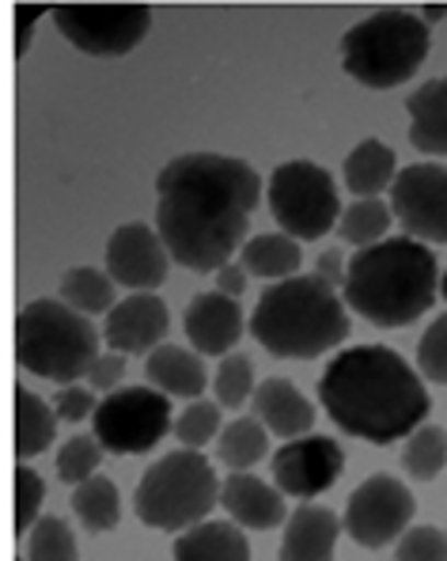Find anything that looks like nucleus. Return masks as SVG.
Returning <instances> with one entry per match:
<instances>
[{"label": "nucleus", "instance_id": "1", "mask_svg": "<svg viewBox=\"0 0 447 561\" xmlns=\"http://www.w3.org/2000/svg\"><path fill=\"white\" fill-rule=\"evenodd\" d=\"M259 197V171L239 156H175L156 179V236L171 262L194 274H217L243 247Z\"/></svg>", "mask_w": 447, "mask_h": 561}, {"label": "nucleus", "instance_id": "2", "mask_svg": "<svg viewBox=\"0 0 447 561\" xmlns=\"http://www.w3.org/2000/svg\"><path fill=\"white\" fill-rule=\"evenodd\" d=\"M319 402L345 436L379 448L405 440L433 410L425 379L391 345H353L337 353L319 379Z\"/></svg>", "mask_w": 447, "mask_h": 561}, {"label": "nucleus", "instance_id": "3", "mask_svg": "<svg viewBox=\"0 0 447 561\" xmlns=\"http://www.w3.org/2000/svg\"><path fill=\"white\" fill-rule=\"evenodd\" d=\"M345 304L371 327H410L440 296V266L410 236L379 239L345 262Z\"/></svg>", "mask_w": 447, "mask_h": 561}, {"label": "nucleus", "instance_id": "4", "mask_svg": "<svg viewBox=\"0 0 447 561\" xmlns=\"http://www.w3.org/2000/svg\"><path fill=\"white\" fill-rule=\"evenodd\" d=\"M251 337L266 353L280 360H314L322 353L337 350L349 337V311L337 288L314 274H296L273 280L259 296L251 319Z\"/></svg>", "mask_w": 447, "mask_h": 561}, {"label": "nucleus", "instance_id": "5", "mask_svg": "<svg viewBox=\"0 0 447 561\" xmlns=\"http://www.w3.org/2000/svg\"><path fill=\"white\" fill-rule=\"evenodd\" d=\"M428 49L433 35L421 15L405 8H383L342 35V65L357 84L387 92L417 77V69L428 61Z\"/></svg>", "mask_w": 447, "mask_h": 561}, {"label": "nucleus", "instance_id": "6", "mask_svg": "<svg viewBox=\"0 0 447 561\" xmlns=\"http://www.w3.org/2000/svg\"><path fill=\"white\" fill-rule=\"evenodd\" d=\"M99 357V330L61 300H31L15 316V360L31 376L77 383Z\"/></svg>", "mask_w": 447, "mask_h": 561}, {"label": "nucleus", "instance_id": "7", "mask_svg": "<svg viewBox=\"0 0 447 561\" xmlns=\"http://www.w3.org/2000/svg\"><path fill=\"white\" fill-rule=\"evenodd\" d=\"M220 505V478L202 451H168L140 474L134 508L137 519L156 531H186V527L209 519Z\"/></svg>", "mask_w": 447, "mask_h": 561}, {"label": "nucleus", "instance_id": "8", "mask_svg": "<svg viewBox=\"0 0 447 561\" xmlns=\"http://www.w3.org/2000/svg\"><path fill=\"white\" fill-rule=\"evenodd\" d=\"M270 213L277 228L296 243H311L334 232L342 217L337 183L326 168L311 160H288L270 179Z\"/></svg>", "mask_w": 447, "mask_h": 561}, {"label": "nucleus", "instance_id": "9", "mask_svg": "<svg viewBox=\"0 0 447 561\" xmlns=\"http://www.w3.org/2000/svg\"><path fill=\"white\" fill-rule=\"evenodd\" d=\"M95 440L114 456H145L171 433V399L156 387H118L91 414Z\"/></svg>", "mask_w": 447, "mask_h": 561}, {"label": "nucleus", "instance_id": "10", "mask_svg": "<svg viewBox=\"0 0 447 561\" xmlns=\"http://www.w3.org/2000/svg\"><path fill=\"white\" fill-rule=\"evenodd\" d=\"M49 12L61 38L91 57H126L152 31L148 4H57Z\"/></svg>", "mask_w": 447, "mask_h": 561}, {"label": "nucleus", "instance_id": "11", "mask_svg": "<svg viewBox=\"0 0 447 561\" xmlns=\"http://www.w3.org/2000/svg\"><path fill=\"white\" fill-rule=\"evenodd\" d=\"M417 501L410 485L394 474H371L349 493V505L342 516V531L364 550H383L399 542V535L410 527Z\"/></svg>", "mask_w": 447, "mask_h": 561}, {"label": "nucleus", "instance_id": "12", "mask_svg": "<svg viewBox=\"0 0 447 561\" xmlns=\"http://www.w3.org/2000/svg\"><path fill=\"white\" fill-rule=\"evenodd\" d=\"M391 217L417 243L447 247V168L410 163L391 183Z\"/></svg>", "mask_w": 447, "mask_h": 561}, {"label": "nucleus", "instance_id": "13", "mask_svg": "<svg viewBox=\"0 0 447 561\" xmlns=\"http://www.w3.org/2000/svg\"><path fill=\"white\" fill-rule=\"evenodd\" d=\"M342 470H345V451L334 436L308 433L280 444L273 451V485L285 497H300V501L319 497V493H326L342 478Z\"/></svg>", "mask_w": 447, "mask_h": 561}, {"label": "nucleus", "instance_id": "14", "mask_svg": "<svg viewBox=\"0 0 447 561\" xmlns=\"http://www.w3.org/2000/svg\"><path fill=\"white\" fill-rule=\"evenodd\" d=\"M171 254L152 225H122L106 239V277L134 293H156L168 280Z\"/></svg>", "mask_w": 447, "mask_h": 561}, {"label": "nucleus", "instance_id": "15", "mask_svg": "<svg viewBox=\"0 0 447 561\" xmlns=\"http://www.w3.org/2000/svg\"><path fill=\"white\" fill-rule=\"evenodd\" d=\"M171 330V311L156 293H134L106 311L103 337L111 353H152Z\"/></svg>", "mask_w": 447, "mask_h": 561}, {"label": "nucleus", "instance_id": "16", "mask_svg": "<svg viewBox=\"0 0 447 561\" xmlns=\"http://www.w3.org/2000/svg\"><path fill=\"white\" fill-rule=\"evenodd\" d=\"M182 327H186V337L197 357H228L239 345V337H243L247 316H243V304L231 300V296L202 293L190 300Z\"/></svg>", "mask_w": 447, "mask_h": 561}, {"label": "nucleus", "instance_id": "17", "mask_svg": "<svg viewBox=\"0 0 447 561\" xmlns=\"http://www.w3.org/2000/svg\"><path fill=\"white\" fill-rule=\"evenodd\" d=\"M220 505L231 516L236 527H251V531H273L277 524L288 519L285 493L277 485L262 482L259 474L236 470L220 482Z\"/></svg>", "mask_w": 447, "mask_h": 561}, {"label": "nucleus", "instance_id": "18", "mask_svg": "<svg viewBox=\"0 0 447 561\" xmlns=\"http://www.w3.org/2000/svg\"><path fill=\"white\" fill-rule=\"evenodd\" d=\"M254 417L266 425V433L280 436V440H296V436H308L314 425V407L300 394V387L293 379H262L251 394Z\"/></svg>", "mask_w": 447, "mask_h": 561}, {"label": "nucleus", "instance_id": "19", "mask_svg": "<svg viewBox=\"0 0 447 561\" xmlns=\"http://www.w3.org/2000/svg\"><path fill=\"white\" fill-rule=\"evenodd\" d=\"M342 519L322 505H300L285 519L277 561H334Z\"/></svg>", "mask_w": 447, "mask_h": 561}, {"label": "nucleus", "instance_id": "20", "mask_svg": "<svg viewBox=\"0 0 447 561\" xmlns=\"http://www.w3.org/2000/svg\"><path fill=\"white\" fill-rule=\"evenodd\" d=\"M145 379L168 399H202V391L209 387L205 360L182 345H156L145 360Z\"/></svg>", "mask_w": 447, "mask_h": 561}, {"label": "nucleus", "instance_id": "21", "mask_svg": "<svg viewBox=\"0 0 447 561\" xmlns=\"http://www.w3.org/2000/svg\"><path fill=\"white\" fill-rule=\"evenodd\" d=\"M175 561H251V542H247L243 527L228 524V519H202V524L179 531Z\"/></svg>", "mask_w": 447, "mask_h": 561}, {"label": "nucleus", "instance_id": "22", "mask_svg": "<svg viewBox=\"0 0 447 561\" xmlns=\"http://www.w3.org/2000/svg\"><path fill=\"white\" fill-rule=\"evenodd\" d=\"M410 145L425 156H447V77L425 80L410 99Z\"/></svg>", "mask_w": 447, "mask_h": 561}, {"label": "nucleus", "instance_id": "23", "mask_svg": "<svg viewBox=\"0 0 447 561\" xmlns=\"http://www.w3.org/2000/svg\"><path fill=\"white\" fill-rule=\"evenodd\" d=\"M342 171H345V186L357 197H379L394 183V175H399V156H394L391 145L368 137L345 156Z\"/></svg>", "mask_w": 447, "mask_h": 561}, {"label": "nucleus", "instance_id": "24", "mask_svg": "<svg viewBox=\"0 0 447 561\" xmlns=\"http://www.w3.org/2000/svg\"><path fill=\"white\" fill-rule=\"evenodd\" d=\"M303 251L296 239H288L285 232H266V236H251L243 243V274L247 277H262V280H285L300 274Z\"/></svg>", "mask_w": 447, "mask_h": 561}, {"label": "nucleus", "instance_id": "25", "mask_svg": "<svg viewBox=\"0 0 447 561\" xmlns=\"http://www.w3.org/2000/svg\"><path fill=\"white\" fill-rule=\"evenodd\" d=\"M57 436V414L43 394L20 387L15 391V451L20 459H35L54 444Z\"/></svg>", "mask_w": 447, "mask_h": 561}, {"label": "nucleus", "instance_id": "26", "mask_svg": "<svg viewBox=\"0 0 447 561\" xmlns=\"http://www.w3.org/2000/svg\"><path fill=\"white\" fill-rule=\"evenodd\" d=\"M72 513L91 535H106L118 527L122 519V497L118 485L103 474H91L88 482L72 485Z\"/></svg>", "mask_w": 447, "mask_h": 561}, {"label": "nucleus", "instance_id": "27", "mask_svg": "<svg viewBox=\"0 0 447 561\" xmlns=\"http://www.w3.org/2000/svg\"><path fill=\"white\" fill-rule=\"evenodd\" d=\"M270 451V433L259 417H236L220 425L217 433V459L228 470H251Z\"/></svg>", "mask_w": 447, "mask_h": 561}, {"label": "nucleus", "instance_id": "28", "mask_svg": "<svg viewBox=\"0 0 447 561\" xmlns=\"http://www.w3.org/2000/svg\"><path fill=\"white\" fill-rule=\"evenodd\" d=\"M391 220L394 217L387 202H379V197H357V202H353L349 209H342V217H337V236L360 251V247H371V243H379V239H387Z\"/></svg>", "mask_w": 447, "mask_h": 561}, {"label": "nucleus", "instance_id": "29", "mask_svg": "<svg viewBox=\"0 0 447 561\" xmlns=\"http://www.w3.org/2000/svg\"><path fill=\"white\" fill-rule=\"evenodd\" d=\"M61 304H69L80 316H99V311L114 308V280L103 274V270L91 266H77L61 277Z\"/></svg>", "mask_w": 447, "mask_h": 561}, {"label": "nucleus", "instance_id": "30", "mask_svg": "<svg viewBox=\"0 0 447 561\" xmlns=\"http://www.w3.org/2000/svg\"><path fill=\"white\" fill-rule=\"evenodd\" d=\"M402 467L405 474H413L417 482H433L447 467V428L440 425H421L405 436L402 448Z\"/></svg>", "mask_w": 447, "mask_h": 561}, {"label": "nucleus", "instance_id": "31", "mask_svg": "<svg viewBox=\"0 0 447 561\" xmlns=\"http://www.w3.org/2000/svg\"><path fill=\"white\" fill-rule=\"evenodd\" d=\"M23 561H80V547L69 519L38 516V524L27 531V558Z\"/></svg>", "mask_w": 447, "mask_h": 561}, {"label": "nucleus", "instance_id": "32", "mask_svg": "<svg viewBox=\"0 0 447 561\" xmlns=\"http://www.w3.org/2000/svg\"><path fill=\"white\" fill-rule=\"evenodd\" d=\"M254 360L247 353H228L220 357L217 379H213V394H217V407L239 410L243 402H251L254 394Z\"/></svg>", "mask_w": 447, "mask_h": 561}, {"label": "nucleus", "instance_id": "33", "mask_svg": "<svg viewBox=\"0 0 447 561\" xmlns=\"http://www.w3.org/2000/svg\"><path fill=\"white\" fill-rule=\"evenodd\" d=\"M175 436H179V444L182 448H190V451H202L205 444L213 440V436L220 433V407L217 402H205V399H194L186 410L179 414L175 425Z\"/></svg>", "mask_w": 447, "mask_h": 561}, {"label": "nucleus", "instance_id": "34", "mask_svg": "<svg viewBox=\"0 0 447 561\" xmlns=\"http://www.w3.org/2000/svg\"><path fill=\"white\" fill-rule=\"evenodd\" d=\"M99 463H103V448H99L95 436H72L57 451V478L65 485H80L95 474Z\"/></svg>", "mask_w": 447, "mask_h": 561}, {"label": "nucleus", "instance_id": "35", "mask_svg": "<svg viewBox=\"0 0 447 561\" xmlns=\"http://www.w3.org/2000/svg\"><path fill=\"white\" fill-rule=\"evenodd\" d=\"M394 561H447V531L433 524L405 527L394 547Z\"/></svg>", "mask_w": 447, "mask_h": 561}, {"label": "nucleus", "instance_id": "36", "mask_svg": "<svg viewBox=\"0 0 447 561\" xmlns=\"http://www.w3.org/2000/svg\"><path fill=\"white\" fill-rule=\"evenodd\" d=\"M43 501H46V482L38 478V470L35 467L15 470V531L27 535L38 524Z\"/></svg>", "mask_w": 447, "mask_h": 561}, {"label": "nucleus", "instance_id": "37", "mask_svg": "<svg viewBox=\"0 0 447 561\" xmlns=\"http://www.w3.org/2000/svg\"><path fill=\"white\" fill-rule=\"evenodd\" d=\"M417 368L428 383L447 387V311L436 323H428V330L417 342Z\"/></svg>", "mask_w": 447, "mask_h": 561}, {"label": "nucleus", "instance_id": "38", "mask_svg": "<svg viewBox=\"0 0 447 561\" xmlns=\"http://www.w3.org/2000/svg\"><path fill=\"white\" fill-rule=\"evenodd\" d=\"M95 394H91V387H80V383H69L57 391L54 399V414L57 421H84L95 414Z\"/></svg>", "mask_w": 447, "mask_h": 561}, {"label": "nucleus", "instance_id": "39", "mask_svg": "<svg viewBox=\"0 0 447 561\" xmlns=\"http://www.w3.org/2000/svg\"><path fill=\"white\" fill-rule=\"evenodd\" d=\"M122 376H126V357L122 353H99L88 368V379H91V391H118L122 387Z\"/></svg>", "mask_w": 447, "mask_h": 561}, {"label": "nucleus", "instance_id": "40", "mask_svg": "<svg viewBox=\"0 0 447 561\" xmlns=\"http://www.w3.org/2000/svg\"><path fill=\"white\" fill-rule=\"evenodd\" d=\"M38 15H46V4H20L15 8V54H27L31 35L38 27Z\"/></svg>", "mask_w": 447, "mask_h": 561}, {"label": "nucleus", "instance_id": "41", "mask_svg": "<svg viewBox=\"0 0 447 561\" xmlns=\"http://www.w3.org/2000/svg\"><path fill=\"white\" fill-rule=\"evenodd\" d=\"M314 277L326 280L330 288H342L345 285V259L337 251H322L319 262H314Z\"/></svg>", "mask_w": 447, "mask_h": 561}, {"label": "nucleus", "instance_id": "42", "mask_svg": "<svg viewBox=\"0 0 447 561\" xmlns=\"http://www.w3.org/2000/svg\"><path fill=\"white\" fill-rule=\"evenodd\" d=\"M217 293L220 296H231V300H239V296L247 293V274L239 262H228V266L217 270Z\"/></svg>", "mask_w": 447, "mask_h": 561}, {"label": "nucleus", "instance_id": "43", "mask_svg": "<svg viewBox=\"0 0 447 561\" xmlns=\"http://www.w3.org/2000/svg\"><path fill=\"white\" fill-rule=\"evenodd\" d=\"M444 15H447V4H425V12H421V20H425V27H428V23L444 20Z\"/></svg>", "mask_w": 447, "mask_h": 561}, {"label": "nucleus", "instance_id": "44", "mask_svg": "<svg viewBox=\"0 0 447 561\" xmlns=\"http://www.w3.org/2000/svg\"><path fill=\"white\" fill-rule=\"evenodd\" d=\"M440 296H444V300H447V277H444V285H440Z\"/></svg>", "mask_w": 447, "mask_h": 561}]
</instances>
